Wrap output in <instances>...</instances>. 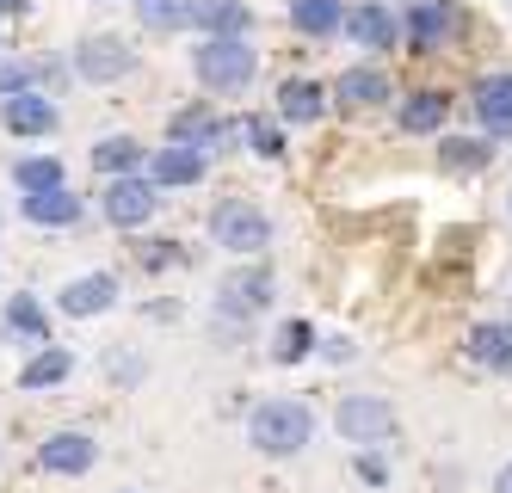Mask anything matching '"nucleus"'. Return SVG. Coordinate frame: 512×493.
<instances>
[{"mask_svg":"<svg viewBox=\"0 0 512 493\" xmlns=\"http://www.w3.org/2000/svg\"><path fill=\"white\" fill-rule=\"evenodd\" d=\"M309 432H315V420L303 401H260L247 413V444L266 450V457H297L309 444Z\"/></svg>","mask_w":512,"mask_h":493,"instance_id":"1","label":"nucleus"},{"mask_svg":"<svg viewBox=\"0 0 512 493\" xmlns=\"http://www.w3.org/2000/svg\"><path fill=\"white\" fill-rule=\"evenodd\" d=\"M210 235H216V247H229V253L253 259V253H266V247H272V222H266V210H260V204H247V198H223V204L210 210Z\"/></svg>","mask_w":512,"mask_h":493,"instance_id":"2","label":"nucleus"},{"mask_svg":"<svg viewBox=\"0 0 512 493\" xmlns=\"http://www.w3.org/2000/svg\"><path fill=\"white\" fill-rule=\"evenodd\" d=\"M253 68H260V56L247 50V37H204L198 44V81L210 93H241Z\"/></svg>","mask_w":512,"mask_h":493,"instance_id":"3","label":"nucleus"},{"mask_svg":"<svg viewBox=\"0 0 512 493\" xmlns=\"http://www.w3.org/2000/svg\"><path fill=\"white\" fill-rule=\"evenodd\" d=\"M334 426H340L346 444H389V432H395V407H389L383 395H346L340 413H334Z\"/></svg>","mask_w":512,"mask_h":493,"instance_id":"4","label":"nucleus"},{"mask_svg":"<svg viewBox=\"0 0 512 493\" xmlns=\"http://www.w3.org/2000/svg\"><path fill=\"white\" fill-rule=\"evenodd\" d=\"M272 302V272L266 265H241V272L223 278V290H216V315H229V321H253Z\"/></svg>","mask_w":512,"mask_h":493,"instance_id":"5","label":"nucleus"},{"mask_svg":"<svg viewBox=\"0 0 512 493\" xmlns=\"http://www.w3.org/2000/svg\"><path fill=\"white\" fill-rule=\"evenodd\" d=\"M118 302V278L112 272H87V278H68L62 284V315L68 321H93Z\"/></svg>","mask_w":512,"mask_h":493,"instance_id":"6","label":"nucleus"},{"mask_svg":"<svg viewBox=\"0 0 512 493\" xmlns=\"http://www.w3.org/2000/svg\"><path fill=\"white\" fill-rule=\"evenodd\" d=\"M155 185L149 179H112V185H105V216H112L118 222V229H142V222H149L155 216Z\"/></svg>","mask_w":512,"mask_h":493,"instance_id":"7","label":"nucleus"},{"mask_svg":"<svg viewBox=\"0 0 512 493\" xmlns=\"http://www.w3.org/2000/svg\"><path fill=\"white\" fill-rule=\"evenodd\" d=\"M38 463H44L50 475H87V469L99 463V444H93L87 432H50L44 450H38Z\"/></svg>","mask_w":512,"mask_h":493,"instance_id":"8","label":"nucleus"},{"mask_svg":"<svg viewBox=\"0 0 512 493\" xmlns=\"http://www.w3.org/2000/svg\"><path fill=\"white\" fill-rule=\"evenodd\" d=\"M469 105H475V118H482L488 136H512V74H488V81H475Z\"/></svg>","mask_w":512,"mask_h":493,"instance_id":"9","label":"nucleus"},{"mask_svg":"<svg viewBox=\"0 0 512 493\" xmlns=\"http://www.w3.org/2000/svg\"><path fill=\"white\" fill-rule=\"evenodd\" d=\"M463 346H469V364L512 376V321H482V327H469Z\"/></svg>","mask_w":512,"mask_h":493,"instance_id":"10","label":"nucleus"},{"mask_svg":"<svg viewBox=\"0 0 512 493\" xmlns=\"http://www.w3.org/2000/svg\"><path fill=\"white\" fill-rule=\"evenodd\" d=\"M451 31H457V7H451V0H414V7H408V37H414V50H438Z\"/></svg>","mask_w":512,"mask_h":493,"instance_id":"11","label":"nucleus"},{"mask_svg":"<svg viewBox=\"0 0 512 493\" xmlns=\"http://www.w3.org/2000/svg\"><path fill=\"white\" fill-rule=\"evenodd\" d=\"M130 68V50L118 44V37H87V44L75 50V74H81V81H118V74Z\"/></svg>","mask_w":512,"mask_h":493,"instance_id":"12","label":"nucleus"},{"mask_svg":"<svg viewBox=\"0 0 512 493\" xmlns=\"http://www.w3.org/2000/svg\"><path fill=\"white\" fill-rule=\"evenodd\" d=\"M334 99H340L346 111H377V105L389 99V74H383V68H346L340 81H334Z\"/></svg>","mask_w":512,"mask_h":493,"instance_id":"13","label":"nucleus"},{"mask_svg":"<svg viewBox=\"0 0 512 493\" xmlns=\"http://www.w3.org/2000/svg\"><path fill=\"white\" fill-rule=\"evenodd\" d=\"M346 31L358 37L364 50H395V31H401V25H395V13L383 7V0H364L358 13H346Z\"/></svg>","mask_w":512,"mask_h":493,"instance_id":"14","label":"nucleus"},{"mask_svg":"<svg viewBox=\"0 0 512 493\" xmlns=\"http://www.w3.org/2000/svg\"><path fill=\"white\" fill-rule=\"evenodd\" d=\"M235 124H223L210 105H186V111H173V124H167V136L173 142H186V148H204V142H223Z\"/></svg>","mask_w":512,"mask_h":493,"instance_id":"15","label":"nucleus"},{"mask_svg":"<svg viewBox=\"0 0 512 493\" xmlns=\"http://www.w3.org/2000/svg\"><path fill=\"white\" fill-rule=\"evenodd\" d=\"M0 118H7L13 136H50V130H56V105L38 99V93H19V99L0 105Z\"/></svg>","mask_w":512,"mask_h":493,"instance_id":"16","label":"nucleus"},{"mask_svg":"<svg viewBox=\"0 0 512 493\" xmlns=\"http://www.w3.org/2000/svg\"><path fill=\"white\" fill-rule=\"evenodd\" d=\"M19 204H25V222H38V229H75V222H81V198L68 192V185H62V192L19 198Z\"/></svg>","mask_w":512,"mask_h":493,"instance_id":"17","label":"nucleus"},{"mask_svg":"<svg viewBox=\"0 0 512 493\" xmlns=\"http://www.w3.org/2000/svg\"><path fill=\"white\" fill-rule=\"evenodd\" d=\"M68 370H75V352L68 346H38L25 358V370H19V389H56Z\"/></svg>","mask_w":512,"mask_h":493,"instance_id":"18","label":"nucleus"},{"mask_svg":"<svg viewBox=\"0 0 512 493\" xmlns=\"http://www.w3.org/2000/svg\"><path fill=\"white\" fill-rule=\"evenodd\" d=\"M198 179H204V148L167 142L155 155V185H198Z\"/></svg>","mask_w":512,"mask_h":493,"instance_id":"19","label":"nucleus"},{"mask_svg":"<svg viewBox=\"0 0 512 493\" xmlns=\"http://www.w3.org/2000/svg\"><path fill=\"white\" fill-rule=\"evenodd\" d=\"M192 25H204L210 37H241L253 25V13L241 0H192Z\"/></svg>","mask_w":512,"mask_h":493,"instance_id":"20","label":"nucleus"},{"mask_svg":"<svg viewBox=\"0 0 512 493\" xmlns=\"http://www.w3.org/2000/svg\"><path fill=\"white\" fill-rule=\"evenodd\" d=\"M321 105H327L321 81H284V87H278V118H284V124H315Z\"/></svg>","mask_w":512,"mask_h":493,"instance_id":"21","label":"nucleus"},{"mask_svg":"<svg viewBox=\"0 0 512 493\" xmlns=\"http://www.w3.org/2000/svg\"><path fill=\"white\" fill-rule=\"evenodd\" d=\"M290 25L303 37H334L346 25V13H340V0H290Z\"/></svg>","mask_w":512,"mask_h":493,"instance_id":"22","label":"nucleus"},{"mask_svg":"<svg viewBox=\"0 0 512 493\" xmlns=\"http://www.w3.org/2000/svg\"><path fill=\"white\" fill-rule=\"evenodd\" d=\"M488 161H494L488 136H451L445 148H438V167H445V173H482Z\"/></svg>","mask_w":512,"mask_h":493,"instance_id":"23","label":"nucleus"},{"mask_svg":"<svg viewBox=\"0 0 512 493\" xmlns=\"http://www.w3.org/2000/svg\"><path fill=\"white\" fill-rule=\"evenodd\" d=\"M7 333L31 339V346H50V315H44V302H38V296H13V302H7Z\"/></svg>","mask_w":512,"mask_h":493,"instance_id":"24","label":"nucleus"},{"mask_svg":"<svg viewBox=\"0 0 512 493\" xmlns=\"http://www.w3.org/2000/svg\"><path fill=\"white\" fill-rule=\"evenodd\" d=\"M445 118H451V99H445V93H414L408 105H401V130H414V136L438 130Z\"/></svg>","mask_w":512,"mask_h":493,"instance_id":"25","label":"nucleus"},{"mask_svg":"<svg viewBox=\"0 0 512 493\" xmlns=\"http://www.w3.org/2000/svg\"><path fill=\"white\" fill-rule=\"evenodd\" d=\"M136 161H142V142H136V136H105V142L93 148V167L112 173V179H130Z\"/></svg>","mask_w":512,"mask_h":493,"instance_id":"26","label":"nucleus"},{"mask_svg":"<svg viewBox=\"0 0 512 493\" xmlns=\"http://www.w3.org/2000/svg\"><path fill=\"white\" fill-rule=\"evenodd\" d=\"M13 179H19V192H25V198H38V192H62V161L31 155V161H19V167H13Z\"/></svg>","mask_w":512,"mask_h":493,"instance_id":"27","label":"nucleus"},{"mask_svg":"<svg viewBox=\"0 0 512 493\" xmlns=\"http://www.w3.org/2000/svg\"><path fill=\"white\" fill-rule=\"evenodd\" d=\"M136 13L149 31H186L192 25V0H136Z\"/></svg>","mask_w":512,"mask_h":493,"instance_id":"28","label":"nucleus"},{"mask_svg":"<svg viewBox=\"0 0 512 493\" xmlns=\"http://www.w3.org/2000/svg\"><path fill=\"white\" fill-rule=\"evenodd\" d=\"M309 346H315V327H309V321H284L278 339H272V358H278V364H303Z\"/></svg>","mask_w":512,"mask_h":493,"instance_id":"29","label":"nucleus"},{"mask_svg":"<svg viewBox=\"0 0 512 493\" xmlns=\"http://www.w3.org/2000/svg\"><path fill=\"white\" fill-rule=\"evenodd\" d=\"M247 142H253V155H266V161L284 155V130L272 118H247Z\"/></svg>","mask_w":512,"mask_h":493,"instance_id":"30","label":"nucleus"},{"mask_svg":"<svg viewBox=\"0 0 512 493\" xmlns=\"http://www.w3.org/2000/svg\"><path fill=\"white\" fill-rule=\"evenodd\" d=\"M31 81H38V68H25V62H7V68H0V93H7V99L31 93Z\"/></svg>","mask_w":512,"mask_h":493,"instance_id":"31","label":"nucleus"},{"mask_svg":"<svg viewBox=\"0 0 512 493\" xmlns=\"http://www.w3.org/2000/svg\"><path fill=\"white\" fill-rule=\"evenodd\" d=\"M358 475H364V481H377V487L389 481V469H383V457H371V450H364V457H358Z\"/></svg>","mask_w":512,"mask_h":493,"instance_id":"32","label":"nucleus"},{"mask_svg":"<svg viewBox=\"0 0 512 493\" xmlns=\"http://www.w3.org/2000/svg\"><path fill=\"white\" fill-rule=\"evenodd\" d=\"M494 493H512V469H506V475H500V481H494Z\"/></svg>","mask_w":512,"mask_h":493,"instance_id":"33","label":"nucleus"},{"mask_svg":"<svg viewBox=\"0 0 512 493\" xmlns=\"http://www.w3.org/2000/svg\"><path fill=\"white\" fill-rule=\"evenodd\" d=\"M0 7H7V13H25V0H0Z\"/></svg>","mask_w":512,"mask_h":493,"instance_id":"34","label":"nucleus"},{"mask_svg":"<svg viewBox=\"0 0 512 493\" xmlns=\"http://www.w3.org/2000/svg\"><path fill=\"white\" fill-rule=\"evenodd\" d=\"M118 493H136V487H118Z\"/></svg>","mask_w":512,"mask_h":493,"instance_id":"35","label":"nucleus"}]
</instances>
